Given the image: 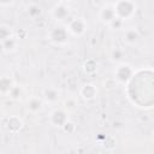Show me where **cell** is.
I'll list each match as a JSON object with an SVG mask.
<instances>
[{
    "label": "cell",
    "mask_w": 154,
    "mask_h": 154,
    "mask_svg": "<svg viewBox=\"0 0 154 154\" xmlns=\"http://www.w3.org/2000/svg\"><path fill=\"white\" fill-rule=\"evenodd\" d=\"M113 6H114L117 18H119L124 23L131 19L137 11V4L131 0H119L113 2Z\"/></svg>",
    "instance_id": "cell-1"
},
{
    "label": "cell",
    "mask_w": 154,
    "mask_h": 154,
    "mask_svg": "<svg viewBox=\"0 0 154 154\" xmlns=\"http://www.w3.org/2000/svg\"><path fill=\"white\" fill-rule=\"evenodd\" d=\"M70 36L71 35H70L66 25H61V24H57L47 34L48 41L55 46H65L69 42Z\"/></svg>",
    "instance_id": "cell-2"
},
{
    "label": "cell",
    "mask_w": 154,
    "mask_h": 154,
    "mask_svg": "<svg viewBox=\"0 0 154 154\" xmlns=\"http://www.w3.org/2000/svg\"><path fill=\"white\" fill-rule=\"evenodd\" d=\"M135 77V69L128 63H120L114 70V79L117 83L126 85Z\"/></svg>",
    "instance_id": "cell-3"
},
{
    "label": "cell",
    "mask_w": 154,
    "mask_h": 154,
    "mask_svg": "<svg viewBox=\"0 0 154 154\" xmlns=\"http://www.w3.org/2000/svg\"><path fill=\"white\" fill-rule=\"evenodd\" d=\"M70 14H71V6L66 1L55 2L54 6L51 8V16L58 23L67 20L70 18Z\"/></svg>",
    "instance_id": "cell-4"
},
{
    "label": "cell",
    "mask_w": 154,
    "mask_h": 154,
    "mask_svg": "<svg viewBox=\"0 0 154 154\" xmlns=\"http://www.w3.org/2000/svg\"><path fill=\"white\" fill-rule=\"evenodd\" d=\"M66 28H67L71 36L81 37L88 30V23H87V19L84 17H75L67 22Z\"/></svg>",
    "instance_id": "cell-5"
},
{
    "label": "cell",
    "mask_w": 154,
    "mask_h": 154,
    "mask_svg": "<svg viewBox=\"0 0 154 154\" xmlns=\"http://www.w3.org/2000/svg\"><path fill=\"white\" fill-rule=\"evenodd\" d=\"M48 120H49L51 125H53L54 128L63 129L64 125L70 119H69V113L64 107H55L51 111V113L48 116Z\"/></svg>",
    "instance_id": "cell-6"
},
{
    "label": "cell",
    "mask_w": 154,
    "mask_h": 154,
    "mask_svg": "<svg viewBox=\"0 0 154 154\" xmlns=\"http://www.w3.org/2000/svg\"><path fill=\"white\" fill-rule=\"evenodd\" d=\"M97 17H99V19H100L101 23H103L105 25H109L117 18L113 2H106V4H103L100 7V10H99Z\"/></svg>",
    "instance_id": "cell-7"
},
{
    "label": "cell",
    "mask_w": 154,
    "mask_h": 154,
    "mask_svg": "<svg viewBox=\"0 0 154 154\" xmlns=\"http://www.w3.org/2000/svg\"><path fill=\"white\" fill-rule=\"evenodd\" d=\"M79 96L84 101H87V102L95 100L96 96H97V88H96V85L93 84V83H84L79 88Z\"/></svg>",
    "instance_id": "cell-8"
},
{
    "label": "cell",
    "mask_w": 154,
    "mask_h": 154,
    "mask_svg": "<svg viewBox=\"0 0 154 154\" xmlns=\"http://www.w3.org/2000/svg\"><path fill=\"white\" fill-rule=\"evenodd\" d=\"M45 101V103H48V105H57L60 100V91L54 88V87H47L43 89L42 91V96H41Z\"/></svg>",
    "instance_id": "cell-9"
},
{
    "label": "cell",
    "mask_w": 154,
    "mask_h": 154,
    "mask_svg": "<svg viewBox=\"0 0 154 154\" xmlns=\"http://www.w3.org/2000/svg\"><path fill=\"white\" fill-rule=\"evenodd\" d=\"M1 49L5 54H11V53H14L17 49H18V46H19V38L16 36V35H12L5 40H1Z\"/></svg>",
    "instance_id": "cell-10"
},
{
    "label": "cell",
    "mask_w": 154,
    "mask_h": 154,
    "mask_svg": "<svg viewBox=\"0 0 154 154\" xmlns=\"http://www.w3.org/2000/svg\"><path fill=\"white\" fill-rule=\"evenodd\" d=\"M140 40V31L135 26L126 28L123 32V41L128 46H135Z\"/></svg>",
    "instance_id": "cell-11"
},
{
    "label": "cell",
    "mask_w": 154,
    "mask_h": 154,
    "mask_svg": "<svg viewBox=\"0 0 154 154\" xmlns=\"http://www.w3.org/2000/svg\"><path fill=\"white\" fill-rule=\"evenodd\" d=\"M23 125H24V123H23L22 118L17 117V116H11V117L7 118L6 124H5V128H6V130L8 132L17 134V132H19L23 129Z\"/></svg>",
    "instance_id": "cell-12"
},
{
    "label": "cell",
    "mask_w": 154,
    "mask_h": 154,
    "mask_svg": "<svg viewBox=\"0 0 154 154\" xmlns=\"http://www.w3.org/2000/svg\"><path fill=\"white\" fill-rule=\"evenodd\" d=\"M45 107V101L42 97L40 96H32L26 102V108L29 112L31 113H37V112H41Z\"/></svg>",
    "instance_id": "cell-13"
},
{
    "label": "cell",
    "mask_w": 154,
    "mask_h": 154,
    "mask_svg": "<svg viewBox=\"0 0 154 154\" xmlns=\"http://www.w3.org/2000/svg\"><path fill=\"white\" fill-rule=\"evenodd\" d=\"M13 82H12V78L11 77H7V76H2L1 79H0V90H1V94L2 95H8L10 91L13 89Z\"/></svg>",
    "instance_id": "cell-14"
},
{
    "label": "cell",
    "mask_w": 154,
    "mask_h": 154,
    "mask_svg": "<svg viewBox=\"0 0 154 154\" xmlns=\"http://www.w3.org/2000/svg\"><path fill=\"white\" fill-rule=\"evenodd\" d=\"M83 71L87 75H93L97 71V63L95 59H88L83 64Z\"/></svg>",
    "instance_id": "cell-15"
},
{
    "label": "cell",
    "mask_w": 154,
    "mask_h": 154,
    "mask_svg": "<svg viewBox=\"0 0 154 154\" xmlns=\"http://www.w3.org/2000/svg\"><path fill=\"white\" fill-rule=\"evenodd\" d=\"M26 12H28V14H29L31 18H36V17H38V16L41 14L42 10H41V7H40L37 4L31 2V4H29V5H28Z\"/></svg>",
    "instance_id": "cell-16"
},
{
    "label": "cell",
    "mask_w": 154,
    "mask_h": 154,
    "mask_svg": "<svg viewBox=\"0 0 154 154\" xmlns=\"http://www.w3.org/2000/svg\"><path fill=\"white\" fill-rule=\"evenodd\" d=\"M12 35H14V34H13V30L10 25H7V24H1L0 25V41L10 37Z\"/></svg>",
    "instance_id": "cell-17"
},
{
    "label": "cell",
    "mask_w": 154,
    "mask_h": 154,
    "mask_svg": "<svg viewBox=\"0 0 154 154\" xmlns=\"http://www.w3.org/2000/svg\"><path fill=\"white\" fill-rule=\"evenodd\" d=\"M124 58V51L120 49V48H114L112 52H111V59L116 63H120Z\"/></svg>",
    "instance_id": "cell-18"
},
{
    "label": "cell",
    "mask_w": 154,
    "mask_h": 154,
    "mask_svg": "<svg viewBox=\"0 0 154 154\" xmlns=\"http://www.w3.org/2000/svg\"><path fill=\"white\" fill-rule=\"evenodd\" d=\"M65 134H73L75 131H76V124L73 123V122H71V120H69L65 125H64V128L61 129Z\"/></svg>",
    "instance_id": "cell-19"
},
{
    "label": "cell",
    "mask_w": 154,
    "mask_h": 154,
    "mask_svg": "<svg viewBox=\"0 0 154 154\" xmlns=\"http://www.w3.org/2000/svg\"><path fill=\"white\" fill-rule=\"evenodd\" d=\"M123 25H124V22L123 20H120L119 18H116L108 26L111 28V29H113V30H119V29H122L123 28Z\"/></svg>",
    "instance_id": "cell-20"
},
{
    "label": "cell",
    "mask_w": 154,
    "mask_h": 154,
    "mask_svg": "<svg viewBox=\"0 0 154 154\" xmlns=\"http://www.w3.org/2000/svg\"><path fill=\"white\" fill-rule=\"evenodd\" d=\"M77 106V102H76V100L75 99H72V97H69L66 101H65V106H64V108L66 109V111H69V109H72V108H75Z\"/></svg>",
    "instance_id": "cell-21"
},
{
    "label": "cell",
    "mask_w": 154,
    "mask_h": 154,
    "mask_svg": "<svg viewBox=\"0 0 154 154\" xmlns=\"http://www.w3.org/2000/svg\"><path fill=\"white\" fill-rule=\"evenodd\" d=\"M12 99H19V96H20V89H19V87H13V89L10 91V94H8Z\"/></svg>",
    "instance_id": "cell-22"
},
{
    "label": "cell",
    "mask_w": 154,
    "mask_h": 154,
    "mask_svg": "<svg viewBox=\"0 0 154 154\" xmlns=\"http://www.w3.org/2000/svg\"><path fill=\"white\" fill-rule=\"evenodd\" d=\"M153 138H154V131H153Z\"/></svg>",
    "instance_id": "cell-23"
}]
</instances>
